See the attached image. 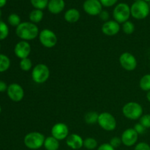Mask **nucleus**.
Instances as JSON below:
<instances>
[{
    "label": "nucleus",
    "instance_id": "bb28decb",
    "mask_svg": "<svg viewBox=\"0 0 150 150\" xmlns=\"http://www.w3.org/2000/svg\"><path fill=\"white\" fill-rule=\"evenodd\" d=\"M7 21H8L9 24L11 25L12 26H15L17 27L21 24V18L18 15L16 14V13H12L8 16L7 18Z\"/></svg>",
    "mask_w": 150,
    "mask_h": 150
},
{
    "label": "nucleus",
    "instance_id": "6ab92c4d",
    "mask_svg": "<svg viewBox=\"0 0 150 150\" xmlns=\"http://www.w3.org/2000/svg\"><path fill=\"white\" fill-rule=\"evenodd\" d=\"M43 146L46 150H58L59 148V141L52 136H48L45 138Z\"/></svg>",
    "mask_w": 150,
    "mask_h": 150
},
{
    "label": "nucleus",
    "instance_id": "9b49d317",
    "mask_svg": "<svg viewBox=\"0 0 150 150\" xmlns=\"http://www.w3.org/2000/svg\"><path fill=\"white\" fill-rule=\"evenodd\" d=\"M51 136L58 141L66 139L69 136V127L63 122H58L54 125L51 130Z\"/></svg>",
    "mask_w": 150,
    "mask_h": 150
},
{
    "label": "nucleus",
    "instance_id": "ea45409f",
    "mask_svg": "<svg viewBox=\"0 0 150 150\" xmlns=\"http://www.w3.org/2000/svg\"><path fill=\"white\" fill-rule=\"evenodd\" d=\"M1 15H2V13H1V9H0V18H1Z\"/></svg>",
    "mask_w": 150,
    "mask_h": 150
},
{
    "label": "nucleus",
    "instance_id": "a878e982",
    "mask_svg": "<svg viewBox=\"0 0 150 150\" xmlns=\"http://www.w3.org/2000/svg\"><path fill=\"white\" fill-rule=\"evenodd\" d=\"M122 31L125 35H132L135 31L134 23L130 21L125 22L124 23H122Z\"/></svg>",
    "mask_w": 150,
    "mask_h": 150
},
{
    "label": "nucleus",
    "instance_id": "7c9ffc66",
    "mask_svg": "<svg viewBox=\"0 0 150 150\" xmlns=\"http://www.w3.org/2000/svg\"><path fill=\"white\" fill-rule=\"evenodd\" d=\"M109 144L111 145V146H113V147L114 148V149H116V148H118L119 146H120V145H121L122 143L121 138H120V137H113L112 139L110 140Z\"/></svg>",
    "mask_w": 150,
    "mask_h": 150
},
{
    "label": "nucleus",
    "instance_id": "6e6552de",
    "mask_svg": "<svg viewBox=\"0 0 150 150\" xmlns=\"http://www.w3.org/2000/svg\"><path fill=\"white\" fill-rule=\"evenodd\" d=\"M98 124L105 131H113L117 125L115 117L108 112H103L99 114Z\"/></svg>",
    "mask_w": 150,
    "mask_h": 150
},
{
    "label": "nucleus",
    "instance_id": "423d86ee",
    "mask_svg": "<svg viewBox=\"0 0 150 150\" xmlns=\"http://www.w3.org/2000/svg\"><path fill=\"white\" fill-rule=\"evenodd\" d=\"M39 41L42 46L46 48H52L58 42V38L55 32L49 29H44L40 32Z\"/></svg>",
    "mask_w": 150,
    "mask_h": 150
},
{
    "label": "nucleus",
    "instance_id": "393cba45",
    "mask_svg": "<svg viewBox=\"0 0 150 150\" xmlns=\"http://www.w3.org/2000/svg\"><path fill=\"white\" fill-rule=\"evenodd\" d=\"M19 66H20L21 70L25 72L29 71V70H32V68H33V67H33L32 62L29 57H28V58L23 59H21Z\"/></svg>",
    "mask_w": 150,
    "mask_h": 150
},
{
    "label": "nucleus",
    "instance_id": "e433bc0d",
    "mask_svg": "<svg viewBox=\"0 0 150 150\" xmlns=\"http://www.w3.org/2000/svg\"><path fill=\"white\" fill-rule=\"evenodd\" d=\"M7 88H8V86L7 83L3 81H0V92H5L7 90Z\"/></svg>",
    "mask_w": 150,
    "mask_h": 150
},
{
    "label": "nucleus",
    "instance_id": "2eb2a0df",
    "mask_svg": "<svg viewBox=\"0 0 150 150\" xmlns=\"http://www.w3.org/2000/svg\"><path fill=\"white\" fill-rule=\"evenodd\" d=\"M120 29L121 27L120 23L114 20H109L103 24L101 30L106 36L112 37L117 35L120 32Z\"/></svg>",
    "mask_w": 150,
    "mask_h": 150
},
{
    "label": "nucleus",
    "instance_id": "39448f33",
    "mask_svg": "<svg viewBox=\"0 0 150 150\" xmlns=\"http://www.w3.org/2000/svg\"><path fill=\"white\" fill-rule=\"evenodd\" d=\"M149 4L144 0L136 1L130 7L131 16L138 20L146 18L149 16Z\"/></svg>",
    "mask_w": 150,
    "mask_h": 150
},
{
    "label": "nucleus",
    "instance_id": "0eeeda50",
    "mask_svg": "<svg viewBox=\"0 0 150 150\" xmlns=\"http://www.w3.org/2000/svg\"><path fill=\"white\" fill-rule=\"evenodd\" d=\"M131 16L130 7L125 3H120L117 4L113 11V17L114 21L120 23H124L127 21Z\"/></svg>",
    "mask_w": 150,
    "mask_h": 150
},
{
    "label": "nucleus",
    "instance_id": "cd10ccee",
    "mask_svg": "<svg viewBox=\"0 0 150 150\" xmlns=\"http://www.w3.org/2000/svg\"><path fill=\"white\" fill-rule=\"evenodd\" d=\"M9 35V28L7 23L0 21V40L6 39Z\"/></svg>",
    "mask_w": 150,
    "mask_h": 150
},
{
    "label": "nucleus",
    "instance_id": "4be33fe9",
    "mask_svg": "<svg viewBox=\"0 0 150 150\" xmlns=\"http://www.w3.org/2000/svg\"><path fill=\"white\" fill-rule=\"evenodd\" d=\"M99 114L96 111H89L84 116V120L86 123L89 125H95L98 123Z\"/></svg>",
    "mask_w": 150,
    "mask_h": 150
},
{
    "label": "nucleus",
    "instance_id": "79ce46f5",
    "mask_svg": "<svg viewBox=\"0 0 150 150\" xmlns=\"http://www.w3.org/2000/svg\"><path fill=\"white\" fill-rule=\"evenodd\" d=\"M1 105H0V113H1Z\"/></svg>",
    "mask_w": 150,
    "mask_h": 150
},
{
    "label": "nucleus",
    "instance_id": "1a4fd4ad",
    "mask_svg": "<svg viewBox=\"0 0 150 150\" xmlns=\"http://www.w3.org/2000/svg\"><path fill=\"white\" fill-rule=\"evenodd\" d=\"M119 62L124 70L127 71H133L137 67V59L133 54L130 52H124L120 55Z\"/></svg>",
    "mask_w": 150,
    "mask_h": 150
},
{
    "label": "nucleus",
    "instance_id": "5701e85b",
    "mask_svg": "<svg viewBox=\"0 0 150 150\" xmlns=\"http://www.w3.org/2000/svg\"><path fill=\"white\" fill-rule=\"evenodd\" d=\"M139 86L145 92L150 91V74H146L142 76L139 81Z\"/></svg>",
    "mask_w": 150,
    "mask_h": 150
},
{
    "label": "nucleus",
    "instance_id": "58836bf2",
    "mask_svg": "<svg viewBox=\"0 0 150 150\" xmlns=\"http://www.w3.org/2000/svg\"><path fill=\"white\" fill-rule=\"evenodd\" d=\"M146 97V99H147V100L150 103V91H149V92H147Z\"/></svg>",
    "mask_w": 150,
    "mask_h": 150
},
{
    "label": "nucleus",
    "instance_id": "a19ab883",
    "mask_svg": "<svg viewBox=\"0 0 150 150\" xmlns=\"http://www.w3.org/2000/svg\"><path fill=\"white\" fill-rule=\"evenodd\" d=\"M144 1H146V2H149V1H150V0H144Z\"/></svg>",
    "mask_w": 150,
    "mask_h": 150
},
{
    "label": "nucleus",
    "instance_id": "4468645a",
    "mask_svg": "<svg viewBox=\"0 0 150 150\" xmlns=\"http://www.w3.org/2000/svg\"><path fill=\"white\" fill-rule=\"evenodd\" d=\"M102 4L100 0H86L83 4L85 13L89 16H99L102 11Z\"/></svg>",
    "mask_w": 150,
    "mask_h": 150
},
{
    "label": "nucleus",
    "instance_id": "72a5a7b5",
    "mask_svg": "<svg viewBox=\"0 0 150 150\" xmlns=\"http://www.w3.org/2000/svg\"><path fill=\"white\" fill-rule=\"evenodd\" d=\"M118 0H100V3L104 7H111L117 2Z\"/></svg>",
    "mask_w": 150,
    "mask_h": 150
},
{
    "label": "nucleus",
    "instance_id": "37998d69",
    "mask_svg": "<svg viewBox=\"0 0 150 150\" xmlns=\"http://www.w3.org/2000/svg\"><path fill=\"white\" fill-rule=\"evenodd\" d=\"M148 4H149V9H150V1L149 3H148Z\"/></svg>",
    "mask_w": 150,
    "mask_h": 150
},
{
    "label": "nucleus",
    "instance_id": "a211bd4d",
    "mask_svg": "<svg viewBox=\"0 0 150 150\" xmlns=\"http://www.w3.org/2000/svg\"><path fill=\"white\" fill-rule=\"evenodd\" d=\"M81 14L78 10L75 8L69 9L64 13V20L70 23H73L77 22L80 19Z\"/></svg>",
    "mask_w": 150,
    "mask_h": 150
},
{
    "label": "nucleus",
    "instance_id": "412c9836",
    "mask_svg": "<svg viewBox=\"0 0 150 150\" xmlns=\"http://www.w3.org/2000/svg\"><path fill=\"white\" fill-rule=\"evenodd\" d=\"M10 59L7 56L0 54V73L7 71L10 67Z\"/></svg>",
    "mask_w": 150,
    "mask_h": 150
},
{
    "label": "nucleus",
    "instance_id": "f3484780",
    "mask_svg": "<svg viewBox=\"0 0 150 150\" xmlns=\"http://www.w3.org/2000/svg\"><path fill=\"white\" fill-rule=\"evenodd\" d=\"M65 7L64 0H50L48 4V11L52 14L62 13Z\"/></svg>",
    "mask_w": 150,
    "mask_h": 150
},
{
    "label": "nucleus",
    "instance_id": "c03bdc74",
    "mask_svg": "<svg viewBox=\"0 0 150 150\" xmlns=\"http://www.w3.org/2000/svg\"><path fill=\"white\" fill-rule=\"evenodd\" d=\"M0 49H1V43H0Z\"/></svg>",
    "mask_w": 150,
    "mask_h": 150
},
{
    "label": "nucleus",
    "instance_id": "2f4dec72",
    "mask_svg": "<svg viewBox=\"0 0 150 150\" xmlns=\"http://www.w3.org/2000/svg\"><path fill=\"white\" fill-rule=\"evenodd\" d=\"M133 129L136 130V132L139 135L144 134V133H145V132H146V127H144V126L142 125L140 122H139V123H137V124L135 125Z\"/></svg>",
    "mask_w": 150,
    "mask_h": 150
},
{
    "label": "nucleus",
    "instance_id": "f8f14e48",
    "mask_svg": "<svg viewBox=\"0 0 150 150\" xmlns=\"http://www.w3.org/2000/svg\"><path fill=\"white\" fill-rule=\"evenodd\" d=\"M139 136V135L133 128H127L123 132L120 138L122 144L127 147H130L136 144Z\"/></svg>",
    "mask_w": 150,
    "mask_h": 150
},
{
    "label": "nucleus",
    "instance_id": "a18cd8bd",
    "mask_svg": "<svg viewBox=\"0 0 150 150\" xmlns=\"http://www.w3.org/2000/svg\"><path fill=\"white\" fill-rule=\"evenodd\" d=\"M139 1V0H135V1Z\"/></svg>",
    "mask_w": 150,
    "mask_h": 150
},
{
    "label": "nucleus",
    "instance_id": "dca6fc26",
    "mask_svg": "<svg viewBox=\"0 0 150 150\" xmlns=\"http://www.w3.org/2000/svg\"><path fill=\"white\" fill-rule=\"evenodd\" d=\"M66 144L72 149H80L83 146V139L77 133H72L66 139Z\"/></svg>",
    "mask_w": 150,
    "mask_h": 150
},
{
    "label": "nucleus",
    "instance_id": "c9c22d12",
    "mask_svg": "<svg viewBox=\"0 0 150 150\" xmlns=\"http://www.w3.org/2000/svg\"><path fill=\"white\" fill-rule=\"evenodd\" d=\"M99 17L100 18V19L103 21L106 22L108 21H109V13L106 11V10H102L101 13L99 14Z\"/></svg>",
    "mask_w": 150,
    "mask_h": 150
},
{
    "label": "nucleus",
    "instance_id": "f03ea898",
    "mask_svg": "<svg viewBox=\"0 0 150 150\" xmlns=\"http://www.w3.org/2000/svg\"><path fill=\"white\" fill-rule=\"evenodd\" d=\"M45 137L40 132L33 131L27 133L23 139L24 145L29 149L37 150L43 146Z\"/></svg>",
    "mask_w": 150,
    "mask_h": 150
},
{
    "label": "nucleus",
    "instance_id": "f257e3e1",
    "mask_svg": "<svg viewBox=\"0 0 150 150\" xmlns=\"http://www.w3.org/2000/svg\"><path fill=\"white\" fill-rule=\"evenodd\" d=\"M40 33L38 26L32 22L25 21L21 23L16 27V34L22 40L29 41L35 39Z\"/></svg>",
    "mask_w": 150,
    "mask_h": 150
},
{
    "label": "nucleus",
    "instance_id": "20e7f679",
    "mask_svg": "<svg viewBox=\"0 0 150 150\" xmlns=\"http://www.w3.org/2000/svg\"><path fill=\"white\" fill-rule=\"evenodd\" d=\"M50 76V70L43 63L37 64L32 70V79L35 83L41 84L48 81Z\"/></svg>",
    "mask_w": 150,
    "mask_h": 150
},
{
    "label": "nucleus",
    "instance_id": "c85d7f7f",
    "mask_svg": "<svg viewBox=\"0 0 150 150\" xmlns=\"http://www.w3.org/2000/svg\"><path fill=\"white\" fill-rule=\"evenodd\" d=\"M32 6L35 9L42 10L45 7H48V0H30Z\"/></svg>",
    "mask_w": 150,
    "mask_h": 150
},
{
    "label": "nucleus",
    "instance_id": "b1692460",
    "mask_svg": "<svg viewBox=\"0 0 150 150\" xmlns=\"http://www.w3.org/2000/svg\"><path fill=\"white\" fill-rule=\"evenodd\" d=\"M98 146V141L95 139H94V138L89 137L83 139V147L86 148V149L93 150L96 149Z\"/></svg>",
    "mask_w": 150,
    "mask_h": 150
},
{
    "label": "nucleus",
    "instance_id": "4c0bfd02",
    "mask_svg": "<svg viewBox=\"0 0 150 150\" xmlns=\"http://www.w3.org/2000/svg\"><path fill=\"white\" fill-rule=\"evenodd\" d=\"M7 3V0H0V8L3 7Z\"/></svg>",
    "mask_w": 150,
    "mask_h": 150
},
{
    "label": "nucleus",
    "instance_id": "7ed1b4c3",
    "mask_svg": "<svg viewBox=\"0 0 150 150\" xmlns=\"http://www.w3.org/2000/svg\"><path fill=\"white\" fill-rule=\"evenodd\" d=\"M125 117L130 120H139L143 115V108L137 102H128L122 107Z\"/></svg>",
    "mask_w": 150,
    "mask_h": 150
},
{
    "label": "nucleus",
    "instance_id": "473e14b6",
    "mask_svg": "<svg viewBox=\"0 0 150 150\" xmlns=\"http://www.w3.org/2000/svg\"><path fill=\"white\" fill-rule=\"evenodd\" d=\"M134 150H150V146L146 142H140L136 144Z\"/></svg>",
    "mask_w": 150,
    "mask_h": 150
},
{
    "label": "nucleus",
    "instance_id": "ddd939ff",
    "mask_svg": "<svg viewBox=\"0 0 150 150\" xmlns=\"http://www.w3.org/2000/svg\"><path fill=\"white\" fill-rule=\"evenodd\" d=\"M31 51H32L31 45L28 41H19V42H17L16 45H15V55H16L18 58L20 59L28 58L29 56L30 55Z\"/></svg>",
    "mask_w": 150,
    "mask_h": 150
},
{
    "label": "nucleus",
    "instance_id": "aec40b11",
    "mask_svg": "<svg viewBox=\"0 0 150 150\" xmlns=\"http://www.w3.org/2000/svg\"><path fill=\"white\" fill-rule=\"evenodd\" d=\"M29 18L30 22L36 24V23H40L42 20V18H43V13H42V10L35 9L29 13Z\"/></svg>",
    "mask_w": 150,
    "mask_h": 150
},
{
    "label": "nucleus",
    "instance_id": "f704fd0d",
    "mask_svg": "<svg viewBox=\"0 0 150 150\" xmlns=\"http://www.w3.org/2000/svg\"><path fill=\"white\" fill-rule=\"evenodd\" d=\"M97 150H115V149L109 143H105L100 145Z\"/></svg>",
    "mask_w": 150,
    "mask_h": 150
},
{
    "label": "nucleus",
    "instance_id": "c756f323",
    "mask_svg": "<svg viewBox=\"0 0 150 150\" xmlns=\"http://www.w3.org/2000/svg\"><path fill=\"white\" fill-rule=\"evenodd\" d=\"M139 122L146 129L150 128V114L142 115V117L139 119Z\"/></svg>",
    "mask_w": 150,
    "mask_h": 150
},
{
    "label": "nucleus",
    "instance_id": "9d476101",
    "mask_svg": "<svg viewBox=\"0 0 150 150\" xmlns=\"http://www.w3.org/2000/svg\"><path fill=\"white\" fill-rule=\"evenodd\" d=\"M7 93L9 98L13 102H20L24 98V90L18 83H13L9 85Z\"/></svg>",
    "mask_w": 150,
    "mask_h": 150
}]
</instances>
